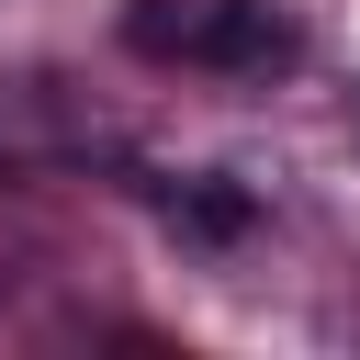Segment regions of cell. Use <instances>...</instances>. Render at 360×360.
Wrapping results in <instances>:
<instances>
[{
	"mask_svg": "<svg viewBox=\"0 0 360 360\" xmlns=\"http://www.w3.org/2000/svg\"><path fill=\"white\" fill-rule=\"evenodd\" d=\"M124 45L135 56H191V68H281L292 22L270 0H135Z\"/></svg>",
	"mask_w": 360,
	"mask_h": 360,
	"instance_id": "cell-1",
	"label": "cell"
},
{
	"mask_svg": "<svg viewBox=\"0 0 360 360\" xmlns=\"http://www.w3.org/2000/svg\"><path fill=\"white\" fill-rule=\"evenodd\" d=\"M248 214H259V202H248L236 180H180V191H169V225H180V236H214V248L248 236Z\"/></svg>",
	"mask_w": 360,
	"mask_h": 360,
	"instance_id": "cell-2",
	"label": "cell"
}]
</instances>
